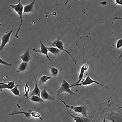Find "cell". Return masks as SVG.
<instances>
[{
    "mask_svg": "<svg viewBox=\"0 0 122 122\" xmlns=\"http://www.w3.org/2000/svg\"><path fill=\"white\" fill-rule=\"evenodd\" d=\"M49 52L54 55H57L60 53L61 51L56 47L50 46L47 47Z\"/></svg>",
    "mask_w": 122,
    "mask_h": 122,
    "instance_id": "44dd1931",
    "label": "cell"
},
{
    "mask_svg": "<svg viewBox=\"0 0 122 122\" xmlns=\"http://www.w3.org/2000/svg\"><path fill=\"white\" fill-rule=\"evenodd\" d=\"M114 1L115 3L114 6H115L117 5H119L122 7V0H115ZM113 19L116 20H122V17H116L114 18Z\"/></svg>",
    "mask_w": 122,
    "mask_h": 122,
    "instance_id": "484cf974",
    "label": "cell"
},
{
    "mask_svg": "<svg viewBox=\"0 0 122 122\" xmlns=\"http://www.w3.org/2000/svg\"><path fill=\"white\" fill-rule=\"evenodd\" d=\"M40 97L44 101H53L55 100V96L50 95L46 87L41 91Z\"/></svg>",
    "mask_w": 122,
    "mask_h": 122,
    "instance_id": "30bf717a",
    "label": "cell"
},
{
    "mask_svg": "<svg viewBox=\"0 0 122 122\" xmlns=\"http://www.w3.org/2000/svg\"><path fill=\"white\" fill-rule=\"evenodd\" d=\"M34 78L35 82V86L34 89L30 93L29 96V98L30 96L34 95L40 97L41 92V91L40 90L38 85L36 78L35 76H34Z\"/></svg>",
    "mask_w": 122,
    "mask_h": 122,
    "instance_id": "5bb4252c",
    "label": "cell"
},
{
    "mask_svg": "<svg viewBox=\"0 0 122 122\" xmlns=\"http://www.w3.org/2000/svg\"><path fill=\"white\" fill-rule=\"evenodd\" d=\"M19 85L18 84L15 86L12 89L10 90L11 92L14 95L21 97L20 92L19 89Z\"/></svg>",
    "mask_w": 122,
    "mask_h": 122,
    "instance_id": "7402d4cb",
    "label": "cell"
},
{
    "mask_svg": "<svg viewBox=\"0 0 122 122\" xmlns=\"http://www.w3.org/2000/svg\"><path fill=\"white\" fill-rule=\"evenodd\" d=\"M32 111L31 110H29L28 111H15L12 113L9 114V115L12 116L16 115L22 114L24 115L26 117L30 118L31 117V113Z\"/></svg>",
    "mask_w": 122,
    "mask_h": 122,
    "instance_id": "e0dca14e",
    "label": "cell"
},
{
    "mask_svg": "<svg viewBox=\"0 0 122 122\" xmlns=\"http://www.w3.org/2000/svg\"><path fill=\"white\" fill-rule=\"evenodd\" d=\"M28 65V63L26 62H22L20 63L17 69L16 73H19L25 71L27 69Z\"/></svg>",
    "mask_w": 122,
    "mask_h": 122,
    "instance_id": "2e32d148",
    "label": "cell"
},
{
    "mask_svg": "<svg viewBox=\"0 0 122 122\" xmlns=\"http://www.w3.org/2000/svg\"><path fill=\"white\" fill-rule=\"evenodd\" d=\"M32 102L37 103H44V101L40 97L37 95H34L30 96L29 99Z\"/></svg>",
    "mask_w": 122,
    "mask_h": 122,
    "instance_id": "d6986e66",
    "label": "cell"
},
{
    "mask_svg": "<svg viewBox=\"0 0 122 122\" xmlns=\"http://www.w3.org/2000/svg\"><path fill=\"white\" fill-rule=\"evenodd\" d=\"M13 31L10 30L9 32L6 33L3 35L1 37V42L0 46V51L2 52L4 50L6 46L10 42V38Z\"/></svg>",
    "mask_w": 122,
    "mask_h": 122,
    "instance_id": "52a82bcc",
    "label": "cell"
},
{
    "mask_svg": "<svg viewBox=\"0 0 122 122\" xmlns=\"http://www.w3.org/2000/svg\"><path fill=\"white\" fill-rule=\"evenodd\" d=\"M122 47V38L119 39L117 40L116 44V47L117 49H119ZM122 56V50L120 55L119 56V58L120 59Z\"/></svg>",
    "mask_w": 122,
    "mask_h": 122,
    "instance_id": "cb8c5ba5",
    "label": "cell"
},
{
    "mask_svg": "<svg viewBox=\"0 0 122 122\" xmlns=\"http://www.w3.org/2000/svg\"><path fill=\"white\" fill-rule=\"evenodd\" d=\"M89 68V65L87 63L83 65L80 69L77 81L76 82L72 84H75L80 83L83 79L85 74L88 70Z\"/></svg>",
    "mask_w": 122,
    "mask_h": 122,
    "instance_id": "9c48e42d",
    "label": "cell"
},
{
    "mask_svg": "<svg viewBox=\"0 0 122 122\" xmlns=\"http://www.w3.org/2000/svg\"><path fill=\"white\" fill-rule=\"evenodd\" d=\"M106 119L111 122H122V112L111 111L105 115Z\"/></svg>",
    "mask_w": 122,
    "mask_h": 122,
    "instance_id": "8992f818",
    "label": "cell"
},
{
    "mask_svg": "<svg viewBox=\"0 0 122 122\" xmlns=\"http://www.w3.org/2000/svg\"><path fill=\"white\" fill-rule=\"evenodd\" d=\"M95 84L104 87L107 89H109L107 86L98 82L97 81L92 78L89 76H87L85 78L83 79L81 82L78 84H71V87L81 86H86Z\"/></svg>",
    "mask_w": 122,
    "mask_h": 122,
    "instance_id": "5b68a950",
    "label": "cell"
},
{
    "mask_svg": "<svg viewBox=\"0 0 122 122\" xmlns=\"http://www.w3.org/2000/svg\"><path fill=\"white\" fill-rule=\"evenodd\" d=\"M60 101L66 107L71 109L76 113L88 117L87 109L85 106L82 105L77 106H70L67 104L63 100H60Z\"/></svg>",
    "mask_w": 122,
    "mask_h": 122,
    "instance_id": "3957f363",
    "label": "cell"
},
{
    "mask_svg": "<svg viewBox=\"0 0 122 122\" xmlns=\"http://www.w3.org/2000/svg\"><path fill=\"white\" fill-rule=\"evenodd\" d=\"M106 116L105 115L104 118L102 122H106Z\"/></svg>",
    "mask_w": 122,
    "mask_h": 122,
    "instance_id": "83f0119b",
    "label": "cell"
},
{
    "mask_svg": "<svg viewBox=\"0 0 122 122\" xmlns=\"http://www.w3.org/2000/svg\"><path fill=\"white\" fill-rule=\"evenodd\" d=\"M9 6L18 15L20 20V25L15 36V37L18 38L19 37V33L21 28L23 22V15L24 6L21 3V0H19L18 3L17 4H10Z\"/></svg>",
    "mask_w": 122,
    "mask_h": 122,
    "instance_id": "6da1fadb",
    "label": "cell"
},
{
    "mask_svg": "<svg viewBox=\"0 0 122 122\" xmlns=\"http://www.w3.org/2000/svg\"><path fill=\"white\" fill-rule=\"evenodd\" d=\"M19 58L22 62L29 63L32 59L30 53L29 49L28 48L23 54L19 56Z\"/></svg>",
    "mask_w": 122,
    "mask_h": 122,
    "instance_id": "4fadbf2b",
    "label": "cell"
},
{
    "mask_svg": "<svg viewBox=\"0 0 122 122\" xmlns=\"http://www.w3.org/2000/svg\"><path fill=\"white\" fill-rule=\"evenodd\" d=\"M0 63L1 64L6 66H11L12 65V64L9 63L3 60L1 58H0Z\"/></svg>",
    "mask_w": 122,
    "mask_h": 122,
    "instance_id": "4316f807",
    "label": "cell"
},
{
    "mask_svg": "<svg viewBox=\"0 0 122 122\" xmlns=\"http://www.w3.org/2000/svg\"><path fill=\"white\" fill-rule=\"evenodd\" d=\"M67 112L69 115L72 117L75 122H90L91 121L88 118L86 117H79L74 116L70 112L68 109L66 107Z\"/></svg>",
    "mask_w": 122,
    "mask_h": 122,
    "instance_id": "7c38bea8",
    "label": "cell"
},
{
    "mask_svg": "<svg viewBox=\"0 0 122 122\" xmlns=\"http://www.w3.org/2000/svg\"><path fill=\"white\" fill-rule=\"evenodd\" d=\"M40 49H37L36 48H32V50L34 52L38 53L45 55L47 59L50 61L51 59L48 54L49 52L47 47H46L41 41H40Z\"/></svg>",
    "mask_w": 122,
    "mask_h": 122,
    "instance_id": "ba28073f",
    "label": "cell"
},
{
    "mask_svg": "<svg viewBox=\"0 0 122 122\" xmlns=\"http://www.w3.org/2000/svg\"><path fill=\"white\" fill-rule=\"evenodd\" d=\"M35 1L36 0H34L31 3L24 6L23 14L31 13L33 11Z\"/></svg>",
    "mask_w": 122,
    "mask_h": 122,
    "instance_id": "9a60e30c",
    "label": "cell"
},
{
    "mask_svg": "<svg viewBox=\"0 0 122 122\" xmlns=\"http://www.w3.org/2000/svg\"><path fill=\"white\" fill-rule=\"evenodd\" d=\"M51 46L56 47L61 51H63L68 54L72 58L75 64L78 66L73 56L65 49L64 43L61 40L59 36H58L56 39L51 44Z\"/></svg>",
    "mask_w": 122,
    "mask_h": 122,
    "instance_id": "277c9868",
    "label": "cell"
},
{
    "mask_svg": "<svg viewBox=\"0 0 122 122\" xmlns=\"http://www.w3.org/2000/svg\"><path fill=\"white\" fill-rule=\"evenodd\" d=\"M71 85L65 79H63L56 93L57 96H59L63 93H67L72 96L75 95V94L71 89Z\"/></svg>",
    "mask_w": 122,
    "mask_h": 122,
    "instance_id": "7a4b0ae2",
    "label": "cell"
},
{
    "mask_svg": "<svg viewBox=\"0 0 122 122\" xmlns=\"http://www.w3.org/2000/svg\"><path fill=\"white\" fill-rule=\"evenodd\" d=\"M15 86L14 81H10L7 83L3 82L0 83V90L2 91L4 89H8L10 90L13 88Z\"/></svg>",
    "mask_w": 122,
    "mask_h": 122,
    "instance_id": "8fae6325",
    "label": "cell"
},
{
    "mask_svg": "<svg viewBox=\"0 0 122 122\" xmlns=\"http://www.w3.org/2000/svg\"><path fill=\"white\" fill-rule=\"evenodd\" d=\"M24 94L23 96L26 97L27 99H29V94L30 91V89L29 87L28 82H26L24 88Z\"/></svg>",
    "mask_w": 122,
    "mask_h": 122,
    "instance_id": "603a6c76",
    "label": "cell"
},
{
    "mask_svg": "<svg viewBox=\"0 0 122 122\" xmlns=\"http://www.w3.org/2000/svg\"><path fill=\"white\" fill-rule=\"evenodd\" d=\"M51 73V76L52 77H55L57 76L59 73V70L57 68L54 66L49 67Z\"/></svg>",
    "mask_w": 122,
    "mask_h": 122,
    "instance_id": "ffe728a7",
    "label": "cell"
},
{
    "mask_svg": "<svg viewBox=\"0 0 122 122\" xmlns=\"http://www.w3.org/2000/svg\"><path fill=\"white\" fill-rule=\"evenodd\" d=\"M31 117L42 120L41 115L38 112L32 111L31 113Z\"/></svg>",
    "mask_w": 122,
    "mask_h": 122,
    "instance_id": "d4e9b609",
    "label": "cell"
},
{
    "mask_svg": "<svg viewBox=\"0 0 122 122\" xmlns=\"http://www.w3.org/2000/svg\"><path fill=\"white\" fill-rule=\"evenodd\" d=\"M52 77L51 76H48L45 75L39 77H38L39 84L40 85H42L45 84Z\"/></svg>",
    "mask_w": 122,
    "mask_h": 122,
    "instance_id": "ac0fdd59",
    "label": "cell"
}]
</instances>
